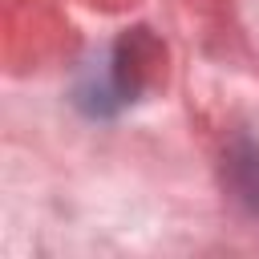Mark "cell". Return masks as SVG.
Wrapping results in <instances>:
<instances>
[{
  "instance_id": "1",
  "label": "cell",
  "mask_w": 259,
  "mask_h": 259,
  "mask_svg": "<svg viewBox=\"0 0 259 259\" xmlns=\"http://www.w3.org/2000/svg\"><path fill=\"white\" fill-rule=\"evenodd\" d=\"M231 170H235V190H239V198L259 214V146L243 142V146L231 154Z\"/></svg>"
}]
</instances>
